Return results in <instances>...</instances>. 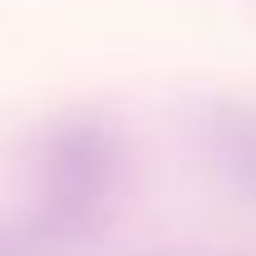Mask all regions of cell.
I'll return each mask as SVG.
<instances>
[{
    "label": "cell",
    "instance_id": "obj_1",
    "mask_svg": "<svg viewBox=\"0 0 256 256\" xmlns=\"http://www.w3.org/2000/svg\"><path fill=\"white\" fill-rule=\"evenodd\" d=\"M124 142L100 119H62L38 156V228L76 242L110 218L124 190Z\"/></svg>",
    "mask_w": 256,
    "mask_h": 256
},
{
    "label": "cell",
    "instance_id": "obj_2",
    "mask_svg": "<svg viewBox=\"0 0 256 256\" xmlns=\"http://www.w3.org/2000/svg\"><path fill=\"white\" fill-rule=\"evenodd\" d=\"M194 138H200V152L214 166V176L232 194L256 204V104L238 100L209 104L194 124Z\"/></svg>",
    "mask_w": 256,
    "mask_h": 256
}]
</instances>
